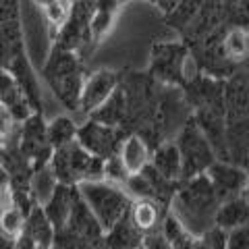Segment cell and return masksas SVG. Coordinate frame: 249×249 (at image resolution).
Returning a JSON list of instances; mask_svg holds the SVG:
<instances>
[{
    "label": "cell",
    "mask_w": 249,
    "mask_h": 249,
    "mask_svg": "<svg viewBox=\"0 0 249 249\" xmlns=\"http://www.w3.org/2000/svg\"><path fill=\"white\" fill-rule=\"evenodd\" d=\"M177 147H178L181 162H183V177L187 178L201 175L214 162L212 143L208 142V137L204 135V131L197 124H189L183 131Z\"/></svg>",
    "instance_id": "cell-4"
},
{
    "label": "cell",
    "mask_w": 249,
    "mask_h": 249,
    "mask_svg": "<svg viewBox=\"0 0 249 249\" xmlns=\"http://www.w3.org/2000/svg\"><path fill=\"white\" fill-rule=\"evenodd\" d=\"M114 19H116V13L112 11H96L93 9L89 23H88V29H89V40L93 42H102L104 37L108 36V31L112 29L114 25Z\"/></svg>",
    "instance_id": "cell-21"
},
{
    "label": "cell",
    "mask_w": 249,
    "mask_h": 249,
    "mask_svg": "<svg viewBox=\"0 0 249 249\" xmlns=\"http://www.w3.org/2000/svg\"><path fill=\"white\" fill-rule=\"evenodd\" d=\"M247 218H249V210H247V189H245L239 196L227 197L222 204H218L214 212V224L224 231H231L247 224Z\"/></svg>",
    "instance_id": "cell-10"
},
{
    "label": "cell",
    "mask_w": 249,
    "mask_h": 249,
    "mask_svg": "<svg viewBox=\"0 0 249 249\" xmlns=\"http://www.w3.org/2000/svg\"><path fill=\"white\" fill-rule=\"evenodd\" d=\"M247 48H249L247 31L243 27H232L229 34L224 36V42H222V54H224V58L235 60V62L245 60Z\"/></svg>",
    "instance_id": "cell-19"
},
{
    "label": "cell",
    "mask_w": 249,
    "mask_h": 249,
    "mask_svg": "<svg viewBox=\"0 0 249 249\" xmlns=\"http://www.w3.org/2000/svg\"><path fill=\"white\" fill-rule=\"evenodd\" d=\"M199 237L206 243L208 249H224V245H227V231L216 227V224L212 229H206Z\"/></svg>",
    "instance_id": "cell-24"
},
{
    "label": "cell",
    "mask_w": 249,
    "mask_h": 249,
    "mask_svg": "<svg viewBox=\"0 0 249 249\" xmlns=\"http://www.w3.org/2000/svg\"><path fill=\"white\" fill-rule=\"evenodd\" d=\"M29 2H31V4H36V6H40V9H46V6L52 4L54 0H29Z\"/></svg>",
    "instance_id": "cell-28"
},
{
    "label": "cell",
    "mask_w": 249,
    "mask_h": 249,
    "mask_svg": "<svg viewBox=\"0 0 249 249\" xmlns=\"http://www.w3.org/2000/svg\"><path fill=\"white\" fill-rule=\"evenodd\" d=\"M116 154H119L123 166L129 175L142 173V170L150 164V158H152L150 147H147V143L139 135H129L127 139H123Z\"/></svg>",
    "instance_id": "cell-11"
},
{
    "label": "cell",
    "mask_w": 249,
    "mask_h": 249,
    "mask_svg": "<svg viewBox=\"0 0 249 249\" xmlns=\"http://www.w3.org/2000/svg\"><path fill=\"white\" fill-rule=\"evenodd\" d=\"M133 249H143V247H142V245H139V247H133Z\"/></svg>",
    "instance_id": "cell-30"
},
{
    "label": "cell",
    "mask_w": 249,
    "mask_h": 249,
    "mask_svg": "<svg viewBox=\"0 0 249 249\" xmlns=\"http://www.w3.org/2000/svg\"><path fill=\"white\" fill-rule=\"evenodd\" d=\"M0 249H15V247H13V241H11V237L2 235V232H0Z\"/></svg>",
    "instance_id": "cell-27"
},
{
    "label": "cell",
    "mask_w": 249,
    "mask_h": 249,
    "mask_svg": "<svg viewBox=\"0 0 249 249\" xmlns=\"http://www.w3.org/2000/svg\"><path fill=\"white\" fill-rule=\"evenodd\" d=\"M160 208H162L160 201L150 199V197H139V199L131 201L129 218H131V222L145 235V232H152L160 227V220H162Z\"/></svg>",
    "instance_id": "cell-14"
},
{
    "label": "cell",
    "mask_w": 249,
    "mask_h": 249,
    "mask_svg": "<svg viewBox=\"0 0 249 249\" xmlns=\"http://www.w3.org/2000/svg\"><path fill=\"white\" fill-rule=\"evenodd\" d=\"M178 75L183 77L185 81H196L197 75H199V67H197V60L191 56V54H183L181 58V65H178Z\"/></svg>",
    "instance_id": "cell-25"
},
{
    "label": "cell",
    "mask_w": 249,
    "mask_h": 249,
    "mask_svg": "<svg viewBox=\"0 0 249 249\" xmlns=\"http://www.w3.org/2000/svg\"><path fill=\"white\" fill-rule=\"evenodd\" d=\"M160 232L164 235V239L168 241L173 249H191L193 241H196V237H197V235H193V232L185 227L183 220L173 212V210L162 216Z\"/></svg>",
    "instance_id": "cell-16"
},
{
    "label": "cell",
    "mask_w": 249,
    "mask_h": 249,
    "mask_svg": "<svg viewBox=\"0 0 249 249\" xmlns=\"http://www.w3.org/2000/svg\"><path fill=\"white\" fill-rule=\"evenodd\" d=\"M224 249H249V229L247 224L227 231V245Z\"/></svg>",
    "instance_id": "cell-23"
},
{
    "label": "cell",
    "mask_w": 249,
    "mask_h": 249,
    "mask_svg": "<svg viewBox=\"0 0 249 249\" xmlns=\"http://www.w3.org/2000/svg\"><path fill=\"white\" fill-rule=\"evenodd\" d=\"M23 222H25V216L17 206H2V210H0V232L2 235L15 239L23 231Z\"/></svg>",
    "instance_id": "cell-20"
},
{
    "label": "cell",
    "mask_w": 249,
    "mask_h": 249,
    "mask_svg": "<svg viewBox=\"0 0 249 249\" xmlns=\"http://www.w3.org/2000/svg\"><path fill=\"white\" fill-rule=\"evenodd\" d=\"M19 152L23 158L29 162L31 170L42 168L52 158V145L46 135V121L42 119L40 112H31L21 124V135H19Z\"/></svg>",
    "instance_id": "cell-3"
},
{
    "label": "cell",
    "mask_w": 249,
    "mask_h": 249,
    "mask_svg": "<svg viewBox=\"0 0 249 249\" xmlns=\"http://www.w3.org/2000/svg\"><path fill=\"white\" fill-rule=\"evenodd\" d=\"M0 106H4L13 114L15 123H23L31 112H37L19 85L17 77L2 67H0Z\"/></svg>",
    "instance_id": "cell-7"
},
{
    "label": "cell",
    "mask_w": 249,
    "mask_h": 249,
    "mask_svg": "<svg viewBox=\"0 0 249 249\" xmlns=\"http://www.w3.org/2000/svg\"><path fill=\"white\" fill-rule=\"evenodd\" d=\"M143 241V232L129 218V212L123 214L102 237V249H133Z\"/></svg>",
    "instance_id": "cell-9"
},
{
    "label": "cell",
    "mask_w": 249,
    "mask_h": 249,
    "mask_svg": "<svg viewBox=\"0 0 249 249\" xmlns=\"http://www.w3.org/2000/svg\"><path fill=\"white\" fill-rule=\"evenodd\" d=\"M116 89H119V75L110 69H100V71L91 73L88 79H83L79 108L88 114L96 112Z\"/></svg>",
    "instance_id": "cell-6"
},
{
    "label": "cell",
    "mask_w": 249,
    "mask_h": 249,
    "mask_svg": "<svg viewBox=\"0 0 249 249\" xmlns=\"http://www.w3.org/2000/svg\"><path fill=\"white\" fill-rule=\"evenodd\" d=\"M56 185H58V181H56V177H54L50 164H46L42 168L31 170L27 191L36 206H44L46 201H48V197L52 196V191L56 189Z\"/></svg>",
    "instance_id": "cell-17"
},
{
    "label": "cell",
    "mask_w": 249,
    "mask_h": 249,
    "mask_svg": "<svg viewBox=\"0 0 249 249\" xmlns=\"http://www.w3.org/2000/svg\"><path fill=\"white\" fill-rule=\"evenodd\" d=\"M77 191H79L81 199L85 201V206L89 208V212L93 214V218L98 220L100 229L104 232L110 229L123 214L129 212V206H131V201H133L121 185H112V183L104 181V178L79 183L77 185Z\"/></svg>",
    "instance_id": "cell-1"
},
{
    "label": "cell",
    "mask_w": 249,
    "mask_h": 249,
    "mask_svg": "<svg viewBox=\"0 0 249 249\" xmlns=\"http://www.w3.org/2000/svg\"><path fill=\"white\" fill-rule=\"evenodd\" d=\"M102 178H104V181H108V183H112V185H121V187L127 183L129 173L124 170L123 162H121V158H119V154H114V156H110V158L104 160Z\"/></svg>",
    "instance_id": "cell-22"
},
{
    "label": "cell",
    "mask_w": 249,
    "mask_h": 249,
    "mask_svg": "<svg viewBox=\"0 0 249 249\" xmlns=\"http://www.w3.org/2000/svg\"><path fill=\"white\" fill-rule=\"evenodd\" d=\"M75 133H77V124L69 116H54L50 123H46V135H48L52 150L73 142Z\"/></svg>",
    "instance_id": "cell-18"
},
{
    "label": "cell",
    "mask_w": 249,
    "mask_h": 249,
    "mask_svg": "<svg viewBox=\"0 0 249 249\" xmlns=\"http://www.w3.org/2000/svg\"><path fill=\"white\" fill-rule=\"evenodd\" d=\"M23 232L34 239L37 245H46V247L54 245V227L48 220V216L44 214L42 206L31 208V212L25 216V222H23Z\"/></svg>",
    "instance_id": "cell-15"
},
{
    "label": "cell",
    "mask_w": 249,
    "mask_h": 249,
    "mask_svg": "<svg viewBox=\"0 0 249 249\" xmlns=\"http://www.w3.org/2000/svg\"><path fill=\"white\" fill-rule=\"evenodd\" d=\"M152 168L158 173L160 177H164L166 181H178L183 177V162H181V154H178L177 143H162L158 150L152 154L150 158Z\"/></svg>",
    "instance_id": "cell-13"
},
{
    "label": "cell",
    "mask_w": 249,
    "mask_h": 249,
    "mask_svg": "<svg viewBox=\"0 0 249 249\" xmlns=\"http://www.w3.org/2000/svg\"><path fill=\"white\" fill-rule=\"evenodd\" d=\"M191 249H208V247H206L204 241H201V237L197 235V237H196V241H193V247H191Z\"/></svg>",
    "instance_id": "cell-29"
},
{
    "label": "cell",
    "mask_w": 249,
    "mask_h": 249,
    "mask_svg": "<svg viewBox=\"0 0 249 249\" xmlns=\"http://www.w3.org/2000/svg\"><path fill=\"white\" fill-rule=\"evenodd\" d=\"M50 168L56 181L69 187H77L85 181H98L102 178L104 160L91 156L88 150L77 143V139L69 142L67 145L56 147L50 158Z\"/></svg>",
    "instance_id": "cell-2"
},
{
    "label": "cell",
    "mask_w": 249,
    "mask_h": 249,
    "mask_svg": "<svg viewBox=\"0 0 249 249\" xmlns=\"http://www.w3.org/2000/svg\"><path fill=\"white\" fill-rule=\"evenodd\" d=\"M142 247L143 249H173L170 243L164 239L160 231H152V232H145L143 241H142Z\"/></svg>",
    "instance_id": "cell-26"
},
{
    "label": "cell",
    "mask_w": 249,
    "mask_h": 249,
    "mask_svg": "<svg viewBox=\"0 0 249 249\" xmlns=\"http://www.w3.org/2000/svg\"><path fill=\"white\" fill-rule=\"evenodd\" d=\"M206 177L210 178V183L214 185V189L218 191V196H229L232 197L241 191L247 189V177H245V170L235 168L231 164H222V162H212L206 170Z\"/></svg>",
    "instance_id": "cell-8"
},
{
    "label": "cell",
    "mask_w": 249,
    "mask_h": 249,
    "mask_svg": "<svg viewBox=\"0 0 249 249\" xmlns=\"http://www.w3.org/2000/svg\"><path fill=\"white\" fill-rule=\"evenodd\" d=\"M75 139L83 150H88L91 156H96L100 160H106L119 152L121 139H119V131L112 124H104L96 119L88 121L81 127H77Z\"/></svg>",
    "instance_id": "cell-5"
},
{
    "label": "cell",
    "mask_w": 249,
    "mask_h": 249,
    "mask_svg": "<svg viewBox=\"0 0 249 249\" xmlns=\"http://www.w3.org/2000/svg\"><path fill=\"white\" fill-rule=\"evenodd\" d=\"M73 193H75V187L58 183L56 189L52 191V196L48 197V201L42 206L44 214L48 216V220L52 222L54 231H58L67 224L69 212H71V204H73Z\"/></svg>",
    "instance_id": "cell-12"
}]
</instances>
